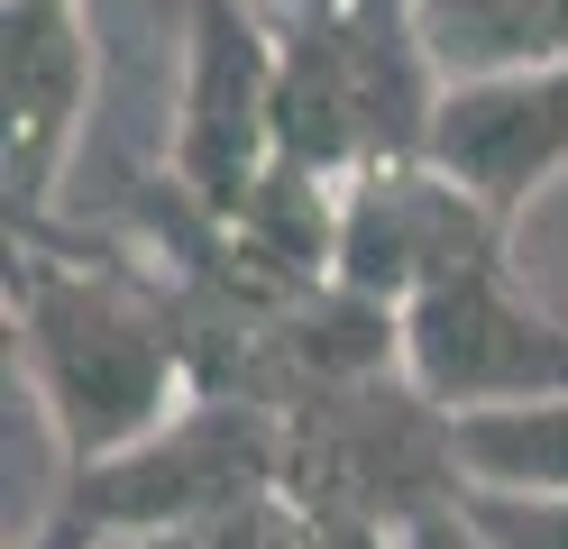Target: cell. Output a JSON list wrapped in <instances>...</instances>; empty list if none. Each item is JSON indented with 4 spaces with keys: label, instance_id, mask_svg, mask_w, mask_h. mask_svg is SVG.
Returning a JSON list of instances; mask_svg holds the SVG:
<instances>
[{
    "label": "cell",
    "instance_id": "obj_11",
    "mask_svg": "<svg viewBox=\"0 0 568 549\" xmlns=\"http://www.w3.org/2000/svg\"><path fill=\"white\" fill-rule=\"evenodd\" d=\"M458 449H468V486L568 495V394H559V403H495V413H458Z\"/></svg>",
    "mask_w": 568,
    "mask_h": 549
},
{
    "label": "cell",
    "instance_id": "obj_15",
    "mask_svg": "<svg viewBox=\"0 0 568 549\" xmlns=\"http://www.w3.org/2000/svg\"><path fill=\"white\" fill-rule=\"evenodd\" d=\"M367 10H404V19H413V10H422V0H367Z\"/></svg>",
    "mask_w": 568,
    "mask_h": 549
},
{
    "label": "cell",
    "instance_id": "obj_3",
    "mask_svg": "<svg viewBox=\"0 0 568 549\" xmlns=\"http://www.w3.org/2000/svg\"><path fill=\"white\" fill-rule=\"evenodd\" d=\"M284 495L312 522H367V531H413L422 512L468 495V449L458 413L413 385V366L348 376L303 403H284Z\"/></svg>",
    "mask_w": 568,
    "mask_h": 549
},
{
    "label": "cell",
    "instance_id": "obj_8",
    "mask_svg": "<svg viewBox=\"0 0 568 549\" xmlns=\"http://www.w3.org/2000/svg\"><path fill=\"white\" fill-rule=\"evenodd\" d=\"M432 156L514 230L568 174V55L486 73V83H449L432 120Z\"/></svg>",
    "mask_w": 568,
    "mask_h": 549
},
{
    "label": "cell",
    "instance_id": "obj_12",
    "mask_svg": "<svg viewBox=\"0 0 568 549\" xmlns=\"http://www.w3.org/2000/svg\"><path fill=\"white\" fill-rule=\"evenodd\" d=\"M468 512L495 549H568V495H505V486H468Z\"/></svg>",
    "mask_w": 568,
    "mask_h": 549
},
{
    "label": "cell",
    "instance_id": "obj_4",
    "mask_svg": "<svg viewBox=\"0 0 568 549\" xmlns=\"http://www.w3.org/2000/svg\"><path fill=\"white\" fill-rule=\"evenodd\" d=\"M284 476V413L247 394H193L165 430L129 449L64 467V512L47 522L38 549H83V540H165L202 531L221 512L275 495Z\"/></svg>",
    "mask_w": 568,
    "mask_h": 549
},
{
    "label": "cell",
    "instance_id": "obj_6",
    "mask_svg": "<svg viewBox=\"0 0 568 549\" xmlns=\"http://www.w3.org/2000/svg\"><path fill=\"white\" fill-rule=\"evenodd\" d=\"M404 366L449 413H495V403H559L568 394V321L541 312L514 284L505 256H477L468 275L432 284L404 312Z\"/></svg>",
    "mask_w": 568,
    "mask_h": 549
},
{
    "label": "cell",
    "instance_id": "obj_5",
    "mask_svg": "<svg viewBox=\"0 0 568 549\" xmlns=\"http://www.w3.org/2000/svg\"><path fill=\"white\" fill-rule=\"evenodd\" d=\"M495 220L440 156H385L339 183V238H331V284L367 293L385 312H413L432 284L468 275L477 256H505Z\"/></svg>",
    "mask_w": 568,
    "mask_h": 549
},
{
    "label": "cell",
    "instance_id": "obj_9",
    "mask_svg": "<svg viewBox=\"0 0 568 549\" xmlns=\"http://www.w3.org/2000/svg\"><path fill=\"white\" fill-rule=\"evenodd\" d=\"M0 92H10V220H38L92 120L83 0H0Z\"/></svg>",
    "mask_w": 568,
    "mask_h": 549
},
{
    "label": "cell",
    "instance_id": "obj_1",
    "mask_svg": "<svg viewBox=\"0 0 568 549\" xmlns=\"http://www.w3.org/2000/svg\"><path fill=\"white\" fill-rule=\"evenodd\" d=\"M10 329L19 376L38 394L64 467H92L129 439L165 430L202 394L184 312L148 293L129 266H83V256L19 247L10 256Z\"/></svg>",
    "mask_w": 568,
    "mask_h": 549
},
{
    "label": "cell",
    "instance_id": "obj_14",
    "mask_svg": "<svg viewBox=\"0 0 568 549\" xmlns=\"http://www.w3.org/2000/svg\"><path fill=\"white\" fill-rule=\"evenodd\" d=\"M284 19H322V10H348V0H275Z\"/></svg>",
    "mask_w": 568,
    "mask_h": 549
},
{
    "label": "cell",
    "instance_id": "obj_7",
    "mask_svg": "<svg viewBox=\"0 0 568 549\" xmlns=\"http://www.w3.org/2000/svg\"><path fill=\"white\" fill-rule=\"evenodd\" d=\"M266 165H275V37L247 19V0H184L174 183L202 220H239Z\"/></svg>",
    "mask_w": 568,
    "mask_h": 549
},
{
    "label": "cell",
    "instance_id": "obj_13",
    "mask_svg": "<svg viewBox=\"0 0 568 549\" xmlns=\"http://www.w3.org/2000/svg\"><path fill=\"white\" fill-rule=\"evenodd\" d=\"M404 549H495V540L477 531V512H468V495H458V504H440V512H422V522L404 531Z\"/></svg>",
    "mask_w": 568,
    "mask_h": 549
},
{
    "label": "cell",
    "instance_id": "obj_10",
    "mask_svg": "<svg viewBox=\"0 0 568 549\" xmlns=\"http://www.w3.org/2000/svg\"><path fill=\"white\" fill-rule=\"evenodd\" d=\"M440 83H486L568 55V0H422L413 10Z\"/></svg>",
    "mask_w": 568,
    "mask_h": 549
},
{
    "label": "cell",
    "instance_id": "obj_2",
    "mask_svg": "<svg viewBox=\"0 0 568 549\" xmlns=\"http://www.w3.org/2000/svg\"><path fill=\"white\" fill-rule=\"evenodd\" d=\"M440 64L404 10H322L275 37V156L303 174H367L385 156H432Z\"/></svg>",
    "mask_w": 568,
    "mask_h": 549
}]
</instances>
